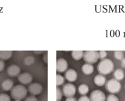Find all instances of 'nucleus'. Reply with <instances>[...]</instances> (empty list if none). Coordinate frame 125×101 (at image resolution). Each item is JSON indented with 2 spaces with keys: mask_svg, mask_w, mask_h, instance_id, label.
I'll return each instance as SVG.
<instances>
[{
  "mask_svg": "<svg viewBox=\"0 0 125 101\" xmlns=\"http://www.w3.org/2000/svg\"><path fill=\"white\" fill-rule=\"evenodd\" d=\"M97 69L100 74L103 75H108L114 69V64L111 59L105 58L98 63Z\"/></svg>",
  "mask_w": 125,
  "mask_h": 101,
  "instance_id": "obj_1",
  "label": "nucleus"
},
{
  "mask_svg": "<svg viewBox=\"0 0 125 101\" xmlns=\"http://www.w3.org/2000/svg\"><path fill=\"white\" fill-rule=\"evenodd\" d=\"M28 94V90L23 85L13 86L10 90V95L15 101H21L25 98Z\"/></svg>",
  "mask_w": 125,
  "mask_h": 101,
  "instance_id": "obj_2",
  "label": "nucleus"
},
{
  "mask_svg": "<svg viewBox=\"0 0 125 101\" xmlns=\"http://www.w3.org/2000/svg\"><path fill=\"white\" fill-rule=\"evenodd\" d=\"M105 86L106 90L112 94L118 93L122 89L121 83L115 79H110L106 82Z\"/></svg>",
  "mask_w": 125,
  "mask_h": 101,
  "instance_id": "obj_3",
  "label": "nucleus"
},
{
  "mask_svg": "<svg viewBox=\"0 0 125 101\" xmlns=\"http://www.w3.org/2000/svg\"><path fill=\"white\" fill-rule=\"evenodd\" d=\"M83 58L86 63L94 64L99 59L98 51H84Z\"/></svg>",
  "mask_w": 125,
  "mask_h": 101,
  "instance_id": "obj_4",
  "label": "nucleus"
},
{
  "mask_svg": "<svg viewBox=\"0 0 125 101\" xmlns=\"http://www.w3.org/2000/svg\"><path fill=\"white\" fill-rule=\"evenodd\" d=\"M76 92V88L75 85L72 83H68L63 86L62 88V93L66 97H73Z\"/></svg>",
  "mask_w": 125,
  "mask_h": 101,
  "instance_id": "obj_5",
  "label": "nucleus"
},
{
  "mask_svg": "<svg viewBox=\"0 0 125 101\" xmlns=\"http://www.w3.org/2000/svg\"><path fill=\"white\" fill-rule=\"evenodd\" d=\"M90 101H106V97L103 91L100 90H94L90 95Z\"/></svg>",
  "mask_w": 125,
  "mask_h": 101,
  "instance_id": "obj_6",
  "label": "nucleus"
},
{
  "mask_svg": "<svg viewBox=\"0 0 125 101\" xmlns=\"http://www.w3.org/2000/svg\"><path fill=\"white\" fill-rule=\"evenodd\" d=\"M43 90V86L39 83H31L28 86V91L32 96H37L40 94Z\"/></svg>",
  "mask_w": 125,
  "mask_h": 101,
  "instance_id": "obj_7",
  "label": "nucleus"
},
{
  "mask_svg": "<svg viewBox=\"0 0 125 101\" xmlns=\"http://www.w3.org/2000/svg\"><path fill=\"white\" fill-rule=\"evenodd\" d=\"M68 67V62L63 58H59L56 60V71L60 73L65 72Z\"/></svg>",
  "mask_w": 125,
  "mask_h": 101,
  "instance_id": "obj_8",
  "label": "nucleus"
},
{
  "mask_svg": "<svg viewBox=\"0 0 125 101\" xmlns=\"http://www.w3.org/2000/svg\"><path fill=\"white\" fill-rule=\"evenodd\" d=\"M33 80V77L30 73H23L18 75V80L22 85H28L31 83Z\"/></svg>",
  "mask_w": 125,
  "mask_h": 101,
  "instance_id": "obj_9",
  "label": "nucleus"
},
{
  "mask_svg": "<svg viewBox=\"0 0 125 101\" xmlns=\"http://www.w3.org/2000/svg\"><path fill=\"white\" fill-rule=\"evenodd\" d=\"M20 68L17 64H11L7 68V73L10 77H17L20 74Z\"/></svg>",
  "mask_w": 125,
  "mask_h": 101,
  "instance_id": "obj_10",
  "label": "nucleus"
},
{
  "mask_svg": "<svg viewBox=\"0 0 125 101\" xmlns=\"http://www.w3.org/2000/svg\"><path fill=\"white\" fill-rule=\"evenodd\" d=\"M78 73L73 69H69L66 71L65 74V77L66 80L71 83L75 82L78 79Z\"/></svg>",
  "mask_w": 125,
  "mask_h": 101,
  "instance_id": "obj_11",
  "label": "nucleus"
},
{
  "mask_svg": "<svg viewBox=\"0 0 125 101\" xmlns=\"http://www.w3.org/2000/svg\"><path fill=\"white\" fill-rule=\"evenodd\" d=\"M94 81L95 85L97 86H103L106 84L107 80H106V78L105 77L104 75L99 74L95 75L94 79Z\"/></svg>",
  "mask_w": 125,
  "mask_h": 101,
  "instance_id": "obj_12",
  "label": "nucleus"
},
{
  "mask_svg": "<svg viewBox=\"0 0 125 101\" xmlns=\"http://www.w3.org/2000/svg\"><path fill=\"white\" fill-rule=\"evenodd\" d=\"M13 82L11 79H7L4 80L1 83V88L4 91H10L13 87Z\"/></svg>",
  "mask_w": 125,
  "mask_h": 101,
  "instance_id": "obj_13",
  "label": "nucleus"
},
{
  "mask_svg": "<svg viewBox=\"0 0 125 101\" xmlns=\"http://www.w3.org/2000/svg\"><path fill=\"white\" fill-rule=\"evenodd\" d=\"M82 72L85 75H90L94 71V67L92 64L85 63L83 65L81 68Z\"/></svg>",
  "mask_w": 125,
  "mask_h": 101,
  "instance_id": "obj_14",
  "label": "nucleus"
},
{
  "mask_svg": "<svg viewBox=\"0 0 125 101\" xmlns=\"http://www.w3.org/2000/svg\"><path fill=\"white\" fill-rule=\"evenodd\" d=\"M78 92L81 96H85L89 91V87L87 84L83 83L81 84L78 88Z\"/></svg>",
  "mask_w": 125,
  "mask_h": 101,
  "instance_id": "obj_15",
  "label": "nucleus"
},
{
  "mask_svg": "<svg viewBox=\"0 0 125 101\" xmlns=\"http://www.w3.org/2000/svg\"><path fill=\"white\" fill-rule=\"evenodd\" d=\"M12 51H0V60H7L10 59L12 55Z\"/></svg>",
  "mask_w": 125,
  "mask_h": 101,
  "instance_id": "obj_16",
  "label": "nucleus"
},
{
  "mask_svg": "<svg viewBox=\"0 0 125 101\" xmlns=\"http://www.w3.org/2000/svg\"><path fill=\"white\" fill-rule=\"evenodd\" d=\"M114 79L118 81H121L125 77V73L122 69H117L114 73Z\"/></svg>",
  "mask_w": 125,
  "mask_h": 101,
  "instance_id": "obj_17",
  "label": "nucleus"
},
{
  "mask_svg": "<svg viewBox=\"0 0 125 101\" xmlns=\"http://www.w3.org/2000/svg\"><path fill=\"white\" fill-rule=\"evenodd\" d=\"M84 51H72V57L75 60H79L83 58Z\"/></svg>",
  "mask_w": 125,
  "mask_h": 101,
  "instance_id": "obj_18",
  "label": "nucleus"
},
{
  "mask_svg": "<svg viewBox=\"0 0 125 101\" xmlns=\"http://www.w3.org/2000/svg\"><path fill=\"white\" fill-rule=\"evenodd\" d=\"M114 56L115 59L122 60L124 58V52L122 51H115L114 52Z\"/></svg>",
  "mask_w": 125,
  "mask_h": 101,
  "instance_id": "obj_19",
  "label": "nucleus"
},
{
  "mask_svg": "<svg viewBox=\"0 0 125 101\" xmlns=\"http://www.w3.org/2000/svg\"><path fill=\"white\" fill-rule=\"evenodd\" d=\"M35 62V58L32 56H28L24 59V63L27 66L32 65Z\"/></svg>",
  "mask_w": 125,
  "mask_h": 101,
  "instance_id": "obj_20",
  "label": "nucleus"
},
{
  "mask_svg": "<svg viewBox=\"0 0 125 101\" xmlns=\"http://www.w3.org/2000/svg\"><path fill=\"white\" fill-rule=\"evenodd\" d=\"M65 82V79L61 74H56V86H59Z\"/></svg>",
  "mask_w": 125,
  "mask_h": 101,
  "instance_id": "obj_21",
  "label": "nucleus"
},
{
  "mask_svg": "<svg viewBox=\"0 0 125 101\" xmlns=\"http://www.w3.org/2000/svg\"><path fill=\"white\" fill-rule=\"evenodd\" d=\"M63 93L59 86L56 87V101H61L62 99Z\"/></svg>",
  "mask_w": 125,
  "mask_h": 101,
  "instance_id": "obj_22",
  "label": "nucleus"
},
{
  "mask_svg": "<svg viewBox=\"0 0 125 101\" xmlns=\"http://www.w3.org/2000/svg\"><path fill=\"white\" fill-rule=\"evenodd\" d=\"M0 101H11L10 97L6 93H0Z\"/></svg>",
  "mask_w": 125,
  "mask_h": 101,
  "instance_id": "obj_23",
  "label": "nucleus"
},
{
  "mask_svg": "<svg viewBox=\"0 0 125 101\" xmlns=\"http://www.w3.org/2000/svg\"><path fill=\"white\" fill-rule=\"evenodd\" d=\"M106 100V101H119V99H118V97L115 95L112 94H111L109 95Z\"/></svg>",
  "mask_w": 125,
  "mask_h": 101,
  "instance_id": "obj_24",
  "label": "nucleus"
},
{
  "mask_svg": "<svg viewBox=\"0 0 125 101\" xmlns=\"http://www.w3.org/2000/svg\"><path fill=\"white\" fill-rule=\"evenodd\" d=\"M98 55H99V59L102 60L105 59L107 55V52L105 51H98Z\"/></svg>",
  "mask_w": 125,
  "mask_h": 101,
  "instance_id": "obj_25",
  "label": "nucleus"
},
{
  "mask_svg": "<svg viewBox=\"0 0 125 101\" xmlns=\"http://www.w3.org/2000/svg\"><path fill=\"white\" fill-rule=\"evenodd\" d=\"M24 101H39L38 99L35 96H31L26 97L24 100Z\"/></svg>",
  "mask_w": 125,
  "mask_h": 101,
  "instance_id": "obj_26",
  "label": "nucleus"
},
{
  "mask_svg": "<svg viewBox=\"0 0 125 101\" xmlns=\"http://www.w3.org/2000/svg\"><path fill=\"white\" fill-rule=\"evenodd\" d=\"M78 101H90V98L85 95V96H82L81 97L78 99Z\"/></svg>",
  "mask_w": 125,
  "mask_h": 101,
  "instance_id": "obj_27",
  "label": "nucleus"
},
{
  "mask_svg": "<svg viewBox=\"0 0 125 101\" xmlns=\"http://www.w3.org/2000/svg\"><path fill=\"white\" fill-rule=\"evenodd\" d=\"M5 67V63L3 60H0V72L2 71Z\"/></svg>",
  "mask_w": 125,
  "mask_h": 101,
  "instance_id": "obj_28",
  "label": "nucleus"
},
{
  "mask_svg": "<svg viewBox=\"0 0 125 101\" xmlns=\"http://www.w3.org/2000/svg\"><path fill=\"white\" fill-rule=\"evenodd\" d=\"M65 101H77L76 99L73 96V97H67Z\"/></svg>",
  "mask_w": 125,
  "mask_h": 101,
  "instance_id": "obj_29",
  "label": "nucleus"
},
{
  "mask_svg": "<svg viewBox=\"0 0 125 101\" xmlns=\"http://www.w3.org/2000/svg\"><path fill=\"white\" fill-rule=\"evenodd\" d=\"M43 60L45 63H48V54L46 53L43 57Z\"/></svg>",
  "mask_w": 125,
  "mask_h": 101,
  "instance_id": "obj_30",
  "label": "nucleus"
},
{
  "mask_svg": "<svg viewBox=\"0 0 125 101\" xmlns=\"http://www.w3.org/2000/svg\"><path fill=\"white\" fill-rule=\"evenodd\" d=\"M121 66H122V68H125V58H123L121 60Z\"/></svg>",
  "mask_w": 125,
  "mask_h": 101,
  "instance_id": "obj_31",
  "label": "nucleus"
},
{
  "mask_svg": "<svg viewBox=\"0 0 125 101\" xmlns=\"http://www.w3.org/2000/svg\"><path fill=\"white\" fill-rule=\"evenodd\" d=\"M34 53H35V54H42V52H43V51H34Z\"/></svg>",
  "mask_w": 125,
  "mask_h": 101,
  "instance_id": "obj_32",
  "label": "nucleus"
},
{
  "mask_svg": "<svg viewBox=\"0 0 125 101\" xmlns=\"http://www.w3.org/2000/svg\"></svg>",
  "mask_w": 125,
  "mask_h": 101,
  "instance_id": "obj_33",
  "label": "nucleus"
},
{
  "mask_svg": "<svg viewBox=\"0 0 125 101\" xmlns=\"http://www.w3.org/2000/svg\"></svg>",
  "mask_w": 125,
  "mask_h": 101,
  "instance_id": "obj_34",
  "label": "nucleus"
}]
</instances>
